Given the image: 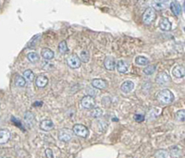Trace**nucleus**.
<instances>
[{
  "label": "nucleus",
  "instance_id": "nucleus-2",
  "mask_svg": "<svg viewBox=\"0 0 185 158\" xmlns=\"http://www.w3.org/2000/svg\"><path fill=\"white\" fill-rule=\"evenodd\" d=\"M155 18H156L155 10L153 7H148L143 14V22L146 25H150L152 22L155 21Z\"/></svg>",
  "mask_w": 185,
  "mask_h": 158
},
{
  "label": "nucleus",
  "instance_id": "nucleus-16",
  "mask_svg": "<svg viewBox=\"0 0 185 158\" xmlns=\"http://www.w3.org/2000/svg\"><path fill=\"white\" fill-rule=\"evenodd\" d=\"M10 139V132L7 129H0V144L7 143Z\"/></svg>",
  "mask_w": 185,
  "mask_h": 158
},
{
  "label": "nucleus",
  "instance_id": "nucleus-4",
  "mask_svg": "<svg viewBox=\"0 0 185 158\" xmlns=\"http://www.w3.org/2000/svg\"><path fill=\"white\" fill-rule=\"evenodd\" d=\"M73 133L74 134H76L77 136H80V137H81V138H86L87 136H88V134H89V130H88V129L85 127V126H83V125H81V124H77V125H75L73 127Z\"/></svg>",
  "mask_w": 185,
  "mask_h": 158
},
{
  "label": "nucleus",
  "instance_id": "nucleus-10",
  "mask_svg": "<svg viewBox=\"0 0 185 158\" xmlns=\"http://www.w3.org/2000/svg\"><path fill=\"white\" fill-rule=\"evenodd\" d=\"M134 89V83L131 80H126L122 83L120 90L124 93H131L132 90Z\"/></svg>",
  "mask_w": 185,
  "mask_h": 158
},
{
  "label": "nucleus",
  "instance_id": "nucleus-27",
  "mask_svg": "<svg viewBox=\"0 0 185 158\" xmlns=\"http://www.w3.org/2000/svg\"><path fill=\"white\" fill-rule=\"evenodd\" d=\"M155 71V66H148V67H146L145 70H144V72L146 75H152Z\"/></svg>",
  "mask_w": 185,
  "mask_h": 158
},
{
  "label": "nucleus",
  "instance_id": "nucleus-28",
  "mask_svg": "<svg viewBox=\"0 0 185 158\" xmlns=\"http://www.w3.org/2000/svg\"><path fill=\"white\" fill-rule=\"evenodd\" d=\"M102 114H103L102 110H101L100 108H98V107L95 108V109L93 110V112H92V116H93L94 118H95V119L100 118V117L102 116Z\"/></svg>",
  "mask_w": 185,
  "mask_h": 158
},
{
  "label": "nucleus",
  "instance_id": "nucleus-7",
  "mask_svg": "<svg viewBox=\"0 0 185 158\" xmlns=\"http://www.w3.org/2000/svg\"><path fill=\"white\" fill-rule=\"evenodd\" d=\"M81 106L83 108H86V109H92L95 106V101L94 99L93 96L91 95H87V96H84L82 99H81Z\"/></svg>",
  "mask_w": 185,
  "mask_h": 158
},
{
  "label": "nucleus",
  "instance_id": "nucleus-8",
  "mask_svg": "<svg viewBox=\"0 0 185 158\" xmlns=\"http://www.w3.org/2000/svg\"><path fill=\"white\" fill-rule=\"evenodd\" d=\"M170 77H169V75L167 73V72H165V71H162V72H160L159 74H157V76L155 77V81L159 84V85H167V84H169V82H170Z\"/></svg>",
  "mask_w": 185,
  "mask_h": 158
},
{
  "label": "nucleus",
  "instance_id": "nucleus-11",
  "mask_svg": "<svg viewBox=\"0 0 185 158\" xmlns=\"http://www.w3.org/2000/svg\"><path fill=\"white\" fill-rule=\"evenodd\" d=\"M117 70L119 73H126L129 70V64L125 60H119L116 65Z\"/></svg>",
  "mask_w": 185,
  "mask_h": 158
},
{
  "label": "nucleus",
  "instance_id": "nucleus-31",
  "mask_svg": "<svg viewBox=\"0 0 185 158\" xmlns=\"http://www.w3.org/2000/svg\"><path fill=\"white\" fill-rule=\"evenodd\" d=\"M45 156H46L47 157H50V158L54 157V156H53V153H52L51 149H46V150H45Z\"/></svg>",
  "mask_w": 185,
  "mask_h": 158
},
{
  "label": "nucleus",
  "instance_id": "nucleus-20",
  "mask_svg": "<svg viewBox=\"0 0 185 158\" xmlns=\"http://www.w3.org/2000/svg\"><path fill=\"white\" fill-rule=\"evenodd\" d=\"M135 62L137 65L139 66H146L149 64V59L146 58V56H139L135 58Z\"/></svg>",
  "mask_w": 185,
  "mask_h": 158
},
{
  "label": "nucleus",
  "instance_id": "nucleus-9",
  "mask_svg": "<svg viewBox=\"0 0 185 158\" xmlns=\"http://www.w3.org/2000/svg\"><path fill=\"white\" fill-rule=\"evenodd\" d=\"M40 129L44 131H49L54 129V123L50 119H44L40 123Z\"/></svg>",
  "mask_w": 185,
  "mask_h": 158
},
{
  "label": "nucleus",
  "instance_id": "nucleus-14",
  "mask_svg": "<svg viewBox=\"0 0 185 158\" xmlns=\"http://www.w3.org/2000/svg\"><path fill=\"white\" fill-rule=\"evenodd\" d=\"M104 66L109 71L114 70L115 67H116V62H115L114 58L112 56H107L105 58V61H104Z\"/></svg>",
  "mask_w": 185,
  "mask_h": 158
},
{
  "label": "nucleus",
  "instance_id": "nucleus-21",
  "mask_svg": "<svg viewBox=\"0 0 185 158\" xmlns=\"http://www.w3.org/2000/svg\"><path fill=\"white\" fill-rule=\"evenodd\" d=\"M23 78L25 79L26 81L32 82V81H34V79H35V74L31 70H27L23 72Z\"/></svg>",
  "mask_w": 185,
  "mask_h": 158
},
{
  "label": "nucleus",
  "instance_id": "nucleus-32",
  "mask_svg": "<svg viewBox=\"0 0 185 158\" xmlns=\"http://www.w3.org/2000/svg\"><path fill=\"white\" fill-rule=\"evenodd\" d=\"M34 106H42V102L41 103H35Z\"/></svg>",
  "mask_w": 185,
  "mask_h": 158
},
{
  "label": "nucleus",
  "instance_id": "nucleus-25",
  "mask_svg": "<svg viewBox=\"0 0 185 158\" xmlns=\"http://www.w3.org/2000/svg\"><path fill=\"white\" fill-rule=\"evenodd\" d=\"M25 83H26V80L23 77L16 76V78H15V85L17 87H23V86H25Z\"/></svg>",
  "mask_w": 185,
  "mask_h": 158
},
{
  "label": "nucleus",
  "instance_id": "nucleus-17",
  "mask_svg": "<svg viewBox=\"0 0 185 158\" xmlns=\"http://www.w3.org/2000/svg\"><path fill=\"white\" fill-rule=\"evenodd\" d=\"M48 83V78L44 75H39L35 79V84L39 88H44Z\"/></svg>",
  "mask_w": 185,
  "mask_h": 158
},
{
  "label": "nucleus",
  "instance_id": "nucleus-6",
  "mask_svg": "<svg viewBox=\"0 0 185 158\" xmlns=\"http://www.w3.org/2000/svg\"><path fill=\"white\" fill-rule=\"evenodd\" d=\"M169 0H153L152 7L155 10H163L169 6Z\"/></svg>",
  "mask_w": 185,
  "mask_h": 158
},
{
  "label": "nucleus",
  "instance_id": "nucleus-15",
  "mask_svg": "<svg viewBox=\"0 0 185 158\" xmlns=\"http://www.w3.org/2000/svg\"><path fill=\"white\" fill-rule=\"evenodd\" d=\"M159 28L164 32H169L171 30V23L167 18H162L159 22Z\"/></svg>",
  "mask_w": 185,
  "mask_h": 158
},
{
  "label": "nucleus",
  "instance_id": "nucleus-1",
  "mask_svg": "<svg viewBox=\"0 0 185 158\" xmlns=\"http://www.w3.org/2000/svg\"><path fill=\"white\" fill-rule=\"evenodd\" d=\"M157 100L162 105H169L174 101V94L169 90L164 89L158 93Z\"/></svg>",
  "mask_w": 185,
  "mask_h": 158
},
{
  "label": "nucleus",
  "instance_id": "nucleus-5",
  "mask_svg": "<svg viewBox=\"0 0 185 158\" xmlns=\"http://www.w3.org/2000/svg\"><path fill=\"white\" fill-rule=\"evenodd\" d=\"M67 63H68V66L71 68V69H79L81 67V59L80 57L77 56V55H71L68 58H67Z\"/></svg>",
  "mask_w": 185,
  "mask_h": 158
},
{
  "label": "nucleus",
  "instance_id": "nucleus-23",
  "mask_svg": "<svg viewBox=\"0 0 185 158\" xmlns=\"http://www.w3.org/2000/svg\"><path fill=\"white\" fill-rule=\"evenodd\" d=\"M155 157L159 158H167L169 157V153L167 150H158L155 154Z\"/></svg>",
  "mask_w": 185,
  "mask_h": 158
},
{
  "label": "nucleus",
  "instance_id": "nucleus-3",
  "mask_svg": "<svg viewBox=\"0 0 185 158\" xmlns=\"http://www.w3.org/2000/svg\"><path fill=\"white\" fill-rule=\"evenodd\" d=\"M73 130L70 129H62L58 132V140L61 142H70L73 137Z\"/></svg>",
  "mask_w": 185,
  "mask_h": 158
},
{
  "label": "nucleus",
  "instance_id": "nucleus-30",
  "mask_svg": "<svg viewBox=\"0 0 185 158\" xmlns=\"http://www.w3.org/2000/svg\"><path fill=\"white\" fill-rule=\"evenodd\" d=\"M134 119L137 122H142V121L145 120V116H143V115H135L134 116Z\"/></svg>",
  "mask_w": 185,
  "mask_h": 158
},
{
  "label": "nucleus",
  "instance_id": "nucleus-24",
  "mask_svg": "<svg viewBox=\"0 0 185 158\" xmlns=\"http://www.w3.org/2000/svg\"><path fill=\"white\" fill-rule=\"evenodd\" d=\"M58 51L61 53V54H65L69 51V48H68V45H67V43L66 41H62L59 43L58 44Z\"/></svg>",
  "mask_w": 185,
  "mask_h": 158
},
{
  "label": "nucleus",
  "instance_id": "nucleus-13",
  "mask_svg": "<svg viewBox=\"0 0 185 158\" xmlns=\"http://www.w3.org/2000/svg\"><path fill=\"white\" fill-rule=\"evenodd\" d=\"M92 86L94 88H96V89H99V90H104V89L107 88L108 84L104 79H95L92 80Z\"/></svg>",
  "mask_w": 185,
  "mask_h": 158
},
{
  "label": "nucleus",
  "instance_id": "nucleus-26",
  "mask_svg": "<svg viewBox=\"0 0 185 158\" xmlns=\"http://www.w3.org/2000/svg\"><path fill=\"white\" fill-rule=\"evenodd\" d=\"M90 58V56H89V53L87 51H82L81 53V56H80V59L81 61H83V62H88Z\"/></svg>",
  "mask_w": 185,
  "mask_h": 158
},
{
  "label": "nucleus",
  "instance_id": "nucleus-12",
  "mask_svg": "<svg viewBox=\"0 0 185 158\" xmlns=\"http://www.w3.org/2000/svg\"><path fill=\"white\" fill-rule=\"evenodd\" d=\"M172 74H173L174 77H176V78H178V79L184 78V67H183V66H176V67L173 69V70H172Z\"/></svg>",
  "mask_w": 185,
  "mask_h": 158
},
{
  "label": "nucleus",
  "instance_id": "nucleus-18",
  "mask_svg": "<svg viewBox=\"0 0 185 158\" xmlns=\"http://www.w3.org/2000/svg\"><path fill=\"white\" fill-rule=\"evenodd\" d=\"M54 56H55L54 55V52L51 49H49V48H43L42 49V56L45 60L49 61V60L53 59L54 58Z\"/></svg>",
  "mask_w": 185,
  "mask_h": 158
},
{
  "label": "nucleus",
  "instance_id": "nucleus-29",
  "mask_svg": "<svg viewBox=\"0 0 185 158\" xmlns=\"http://www.w3.org/2000/svg\"><path fill=\"white\" fill-rule=\"evenodd\" d=\"M184 110H180V111H178L177 114H176V117H177L178 120H179V121H182V122L184 121Z\"/></svg>",
  "mask_w": 185,
  "mask_h": 158
},
{
  "label": "nucleus",
  "instance_id": "nucleus-22",
  "mask_svg": "<svg viewBox=\"0 0 185 158\" xmlns=\"http://www.w3.org/2000/svg\"><path fill=\"white\" fill-rule=\"evenodd\" d=\"M27 58H28V60L30 61V62H32V63H36L39 61V59H40V56H39V55L35 53V52H31V53H29L28 55H27Z\"/></svg>",
  "mask_w": 185,
  "mask_h": 158
},
{
  "label": "nucleus",
  "instance_id": "nucleus-19",
  "mask_svg": "<svg viewBox=\"0 0 185 158\" xmlns=\"http://www.w3.org/2000/svg\"><path fill=\"white\" fill-rule=\"evenodd\" d=\"M169 6H170L171 11L174 13V15H176V16L181 15V13H182V7H181V5L178 2H171L169 4Z\"/></svg>",
  "mask_w": 185,
  "mask_h": 158
}]
</instances>
